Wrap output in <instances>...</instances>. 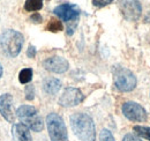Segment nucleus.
I'll list each match as a JSON object with an SVG mask.
<instances>
[{
    "label": "nucleus",
    "mask_w": 150,
    "mask_h": 141,
    "mask_svg": "<svg viewBox=\"0 0 150 141\" xmlns=\"http://www.w3.org/2000/svg\"><path fill=\"white\" fill-rule=\"evenodd\" d=\"M12 106H13L12 95L2 94L0 96V113L8 123H14V120H15V115L12 110Z\"/></svg>",
    "instance_id": "11"
},
{
    "label": "nucleus",
    "mask_w": 150,
    "mask_h": 141,
    "mask_svg": "<svg viewBox=\"0 0 150 141\" xmlns=\"http://www.w3.org/2000/svg\"><path fill=\"white\" fill-rule=\"evenodd\" d=\"M33 79V70L31 68H23L19 73V81L21 83H29Z\"/></svg>",
    "instance_id": "16"
},
{
    "label": "nucleus",
    "mask_w": 150,
    "mask_h": 141,
    "mask_svg": "<svg viewBox=\"0 0 150 141\" xmlns=\"http://www.w3.org/2000/svg\"><path fill=\"white\" fill-rule=\"evenodd\" d=\"M62 29H64V27H62L61 21L56 20V19H51V20L49 21V23L46 24V30L52 31V33H58V31H61Z\"/></svg>",
    "instance_id": "15"
},
{
    "label": "nucleus",
    "mask_w": 150,
    "mask_h": 141,
    "mask_svg": "<svg viewBox=\"0 0 150 141\" xmlns=\"http://www.w3.org/2000/svg\"><path fill=\"white\" fill-rule=\"evenodd\" d=\"M113 0H93V4L96 7H104L109 4H111Z\"/></svg>",
    "instance_id": "20"
},
{
    "label": "nucleus",
    "mask_w": 150,
    "mask_h": 141,
    "mask_svg": "<svg viewBox=\"0 0 150 141\" xmlns=\"http://www.w3.org/2000/svg\"><path fill=\"white\" fill-rule=\"evenodd\" d=\"M24 38L23 35L13 29L4 31L0 36V48L7 57L14 58L20 53Z\"/></svg>",
    "instance_id": "2"
},
{
    "label": "nucleus",
    "mask_w": 150,
    "mask_h": 141,
    "mask_svg": "<svg viewBox=\"0 0 150 141\" xmlns=\"http://www.w3.org/2000/svg\"><path fill=\"white\" fill-rule=\"evenodd\" d=\"M122 113L124 116L132 122H146L147 120V111L144 108L135 102H126L122 104Z\"/></svg>",
    "instance_id": "7"
},
{
    "label": "nucleus",
    "mask_w": 150,
    "mask_h": 141,
    "mask_svg": "<svg viewBox=\"0 0 150 141\" xmlns=\"http://www.w3.org/2000/svg\"><path fill=\"white\" fill-rule=\"evenodd\" d=\"M71 126L74 134L81 141H95L96 140V128L94 120L87 113L76 112L69 118Z\"/></svg>",
    "instance_id": "1"
},
{
    "label": "nucleus",
    "mask_w": 150,
    "mask_h": 141,
    "mask_svg": "<svg viewBox=\"0 0 150 141\" xmlns=\"http://www.w3.org/2000/svg\"><path fill=\"white\" fill-rule=\"evenodd\" d=\"M84 96L82 94V91L77 88H66L64 90L62 95L59 98V104L65 108H71V106L79 105L82 101H83Z\"/></svg>",
    "instance_id": "8"
},
{
    "label": "nucleus",
    "mask_w": 150,
    "mask_h": 141,
    "mask_svg": "<svg viewBox=\"0 0 150 141\" xmlns=\"http://www.w3.org/2000/svg\"><path fill=\"white\" fill-rule=\"evenodd\" d=\"M2 76V66H1V64H0V78Z\"/></svg>",
    "instance_id": "24"
},
{
    "label": "nucleus",
    "mask_w": 150,
    "mask_h": 141,
    "mask_svg": "<svg viewBox=\"0 0 150 141\" xmlns=\"http://www.w3.org/2000/svg\"><path fill=\"white\" fill-rule=\"evenodd\" d=\"M122 141H142V140H141L140 138L133 135V134H126V135L124 137Z\"/></svg>",
    "instance_id": "22"
},
{
    "label": "nucleus",
    "mask_w": 150,
    "mask_h": 141,
    "mask_svg": "<svg viewBox=\"0 0 150 141\" xmlns=\"http://www.w3.org/2000/svg\"><path fill=\"white\" fill-rule=\"evenodd\" d=\"M42 16L38 14V13H35L34 15H31V18H30V21L31 22H34V23H40L42 22Z\"/></svg>",
    "instance_id": "23"
},
{
    "label": "nucleus",
    "mask_w": 150,
    "mask_h": 141,
    "mask_svg": "<svg viewBox=\"0 0 150 141\" xmlns=\"http://www.w3.org/2000/svg\"><path fill=\"white\" fill-rule=\"evenodd\" d=\"M27 56H28L29 58H35V56H36V48H35V46H33V45H30V46L28 48Z\"/></svg>",
    "instance_id": "21"
},
{
    "label": "nucleus",
    "mask_w": 150,
    "mask_h": 141,
    "mask_svg": "<svg viewBox=\"0 0 150 141\" xmlns=\"http://www.w3.org/2000/svg\"><path fill=\"white\" fill-rule=\"evenodd\" d=\"M16 116L21 124L25 125L34 132H40L44 128L42 117L38 115L37 110L31 105H21L16 110Z\"/></svg>",
    "instance_id": "3"
},
{
    "label": "nucleus",
    "mask_w": 150,
    "mask_h": 141,
    "mask_svg": "<svg viewBox=\"0 0 150 141\" xmlns=\"http://www.w3.org/2000/svg\"><path fill=\"white\" fill-rule=\"evenodd\" d=\"M24 91H25V98L28 101H33L35 98V88H34V86H27Z\"/></svg>",
    "instance_id": "19"
},
{
    "label": "nucleus",
    "mask_w": 150,
    "mask_h": 141,
    "mask_svg": "<svg viewBox=\"0 0 150 141\" xmlns=\"http://www.w3.org/2000/svg\"><path fill=\"white\" fill-rule=\"evenodd\" d=\"M53 13L56 14L59 19L66 22H76L79 15H80V9L77 6L71 5V4H62L57 6L53 9Z\"/></svg>",
    "instance_id": "9"
},
{
    "label": "nucleus",
    "mask_w": 150,
    "mask_h": 141,
    "mask_svg": "<svg viewBox=\"0 0 150 141\" xmlns=\"http://www.w3.org/2000/svg\"><path fill=\"white\" fill-rule=\"evenodd\" d=\"M46 125L51 141H68L67 128L64 119L56 112H51L46 117Z\"/></svg>",
    "instance_id": "4"
},
{
    "label": "nucleus",
    "mask_w": 150,
    "mask_h": 141,
    "mask_svg": "<svg viewBox=\"0 0 150 141\" xmlns=\"http://www.w3.org/2000/svg\"><path fill=\"white\" fill-rule=\"evenodd\" d=\"M12 135L15 141H33L30 128L23 124H14L12 127Z\"/></svg>",
    "instance_id": "12"
},
{
    "label": "nucleus",
    "mask_w": 150,
    "mask_h": 141,
    "mask_svg": "<svg viewBox=\"0 0 150 141\" xmlns=\"http://www.w3.org/2000/svg\"><path fill=\"white\" fill-rule=\"evenodd\" d=\"M43 1L44 0H25L24 9L27 12H37L43 8Z\"/></svg>",
    "instance_id": "14"
},
{
    "label": "nucleus",
    "mask_w": 150,
    "mask_h": 141,
    "mask_svg": "<svg viewBox=\"0 0 150 141\" xmlns=\"http://www.w3.org/2000/svg\"><path fill=\"white\" fill-rule=\"evenodd\" d=\"M61 88V82L56 78H49L45 79L43 82V89L49 95H56Z\"/></svg>",
    "instance_id": "13"
},
{
    "label": "nucleus",
    "mask_w": 150,
    "mask_h": 141,
    "mask_svg": "<svg viewBox=\"0 0 150 141\" xmlns=\"http://www.w3.org/2000/svg\"><path fill=\"white\" fill-rule=\"evenodd\" d=\"M119 8L124 18L128 21L139 20L142 13V6L139 0H119Z\"/></svg>",
    "instance_id": "6"
},
{
    "label": "nucleus",
    "mask_w": 150,
    "mask_h": 141,
    "mask_svg": "<svg viewBox=\"0 0 150 141\" xmlns=\"http://www.w3.org/2000/svg\"><path fill=\"white\" fill-rule=\"evenodd\" d=\"M114 85L120 91H132L136 87V78L132 70L121 66L113 68Z\"/></svg>",
    "instance_id": "5"
},
{
    "label": "nucleus",
    "mask_w": 150,
    "mask_h": 141,
    "mask_svg": "<svg viewBox=\"0 0 150 141\" xmlns=\"http://www.w3.org/2000/svg\"><path fill=\"white\" fill-rule=\"evenodd\" d=\"M133 131L135 132L136 135L147 139L150 141V127H144V126H134Z\"/></svg>",
    "instance_id": "17"
},
{
    "label": "nucleus",
    "mask_w": 150,
    "mask_h": 141,
    "mask_svg": "<svg viewBox=\"0 0 150 141\" xmlns=\"http://www.w3.org/2000/svg\"><path fill=\"white\" fill-rule=\"evenodd\" d=\"M43 67L49 72L60 74V73H65L68 70L69 64L65 58L54 56V57H50V58L45 59L43 61Z\"/></svg>",
    "instance_id": "10"
},
{
    "label": "nucleus",
    "mask_w": 150,
    "mask_h": 141,
    "mask_svg": "<svg viewBox=\"0 0 150 141\" xmlns=\"http://www.w3.org/2000/svg\"><path fill=\"white\" fill-rule=\"evenodd\" d=\"M99 140L100 141H115L113 138L112 133L109 130H103L99 134Z\"/></svg>",
    "instance_id": "18"
}]
</instances>
